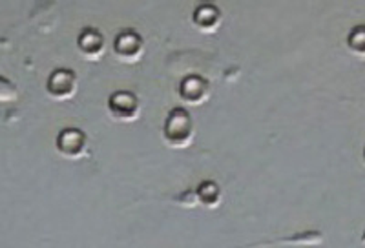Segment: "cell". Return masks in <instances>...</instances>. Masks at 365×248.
I'll return each mask as SVG.
<instances>
[{
    "label": "cell",
    "mask_w": 365,
    "mask_h": 248,
    "mask_svg": "<svg viewBox=\"0 0 365 248\" xmlns=\"http://www.w3.org/2000/svg\"><path fill=\"white\" fill-rule=\"evenodd\" d=\"M79 79L70 68H57L46 81V93L55 100H68L77 93Z\"/></svg>",
    "instance_id": "cell-2"
},
{
    "label": "cell",
    "mask_w": 365,
    "mask_h": 248,
    "mask_svg": "<svg viewBox=\"0 0 365 248\" xmlns=\"http://www.w3.org/2000/svg\"><path fill=\"white\" fill-rule=\"evenodd\" d=\"M108 112L119 123H133L141 113L139 97L128 90L115 91L108 99Z\"/></svg>",
    "instance_id": "cell-3"
},
{
    "label": "cell",
    "mask_w": 365,
    "mask_h": 248,
    "mask_svg": "<svg viewBox=\"0 0 365 248\" xmlns=\"http://www.w3.org/2000/svg\"><path fill=\"white\" fill-rule=\"evenodd\" d=\"M106 42L97 28H84L77 37V50L86 61H97L104 53Z\"/></svg>",
    "instance_id": "cell-7"
},
{
    "label": "cell",
    "mask_w": 365,
    "mask_h": 248,
    "mask_svg": "<svg viewBox=\"0 0 365 248\" xmlns=\"http://www.w3.org/2000/svg\"><path fill=\"white\" fill-rule=\"evenodd\" d=\"M179 97L185 104L201 106L210 97V84L201 75H188L179 83Z\"/></svg>",
    "instance_id": "cell-6"
},
{
    "label": "cell",
    "mask_w": 365,
    "mask_h": 248,
    "mask_svg": "<svg viewBox=\"0 0 365 248\" xmlns=\"http://www.w3.org/2000/svg\"><path fill=\"white\" fill-rule=\"evenodd\" d=\"M364 161H365V148H364Z\"/></svg>",
    "instance_id": "cell-11"
},
{
    "label": "cell",
    "mask_w": 365,
    "mask_h": 248,
    "mask_svg": "<svg viewBox=\"0 0 365 248\" xmlns=\"http://www.w3.org/2000/svg\"><path fill=\"white\" fill-rule=\"evenodd\" d=\"M221 21H223V15H221L220 8L216 4H208V2L200 4L192 13V22L203 33H214L221 26Z\"/></svg>",
    "instance_id": "cell-8"
},
{
    "label": "cell",
    "mask_w": 365,
    "mask_h": 248,
    "mask_svg": "<svg viewBox=\"0 0 365 248\" xmlns=\"http://www.w3.org/2000/svg\"><path fill=\"white\" fill-rule=\"evenodd\" d=\"M347 48L358 57L365 58V26H354L347 35Z\"/></svg>",
    "instance_id": "cell-10"
},
{
    "label": "cell",
    "mask_w": 365,
    "mask_h": 248,
    "mask_svg": "<svg viewBox=\"0 0 365 248\" xmlns=\"http://www.w3.org/2000/svg\"><path fill=\"white\" fill-rule=\"evenodd\" d=\"M113 53L125 62H137L145 53V41L135 29H123L113 38Z\"/></svg>",
    "instance_id": "cell-5"
},
{
    "label": "cell",
    "mask_w": 365,
    "mask_h": 248,
    "mask_svg": "<svg viewBox=\"0 0 365 248\" xmlns=\"http://www.w3.org/2000/svg\"><path fill=\"white\" fill-rule=\"evenodd\" d=\"M57 152L70 161H77L86 153L88 139L86 133L79 128H64L57 133L55 139Z\"/></svg>",
    "instance_id": "cell-4"
},
{
    "label": "cell",
    "mask_w": 365,
    "mask_h": 248,
    "mask_svg": "<svg viewBox=\"0 0 365 248\" xmlns=\"http://www.w3.org/2000/svg\"><path fill=\"white\" fill-rule=\"evenodd\" d=\"M194 119L185 108H172L163 124V141L172 148H187L194 139Z\"/></svg>",
    "instance_id": "cell-1"
},
{
    "label": "cell",
    "mask_w": 365,
    "mask_h": 248,
    "mask_svg": "<svg viewBox=\"0 0 365 248\" xmlns=\"http://www.w3.org/2000/svg\"><path fill=\"white\" fill-rule=\"evenodd\" d=\"M221 197L223 195H221L220 185L214 181H203L197 186V190H195V199L205 208H216L221 203Z\"/></svg>",
    "instance_id": "cell-9"
}]
</instances>
